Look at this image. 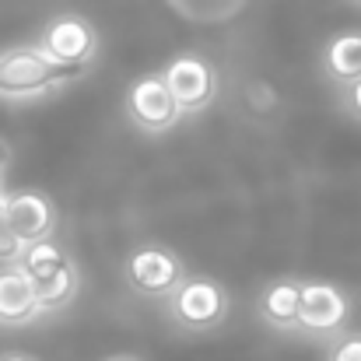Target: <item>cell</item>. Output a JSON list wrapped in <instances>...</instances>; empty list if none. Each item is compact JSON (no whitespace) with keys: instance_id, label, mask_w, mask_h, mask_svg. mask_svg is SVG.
<instances>
[{"instance_id":"obj_7","label":"cell","mask_w":361,"mask_h":361,"mask_svg":"<svg viewBox=\"0 0 361 361\" xmlns=\"http://www.w3.org/2000/svg\"><path fill=\"white\" fill-rule=\"evenodd\" d=\"M123 106H126V120L133 123V130H140L147 137L169 133L176 123L183 120V109L172 99V92H169L161 74H140L126 88Z\"/></svg>"},{"instance_id":"obj_17","label":"cell","mask_w":361,"mask_h":361,"mask_svg":"<svg viewBox=\"0 0 361 361\" xmlns=\"http://www.w3.org/2000/svg\"><path fill=\"white\" fill-rule=\"evenodd\" d=\"M0 361H39L35 355H25V351H4Z\"/></svg>"},{"instance_id":"obj_9","label":"cell","mask_w":361,"mask_h":361,"mask_svg":"<svg viewBox=\"0 0 361 361\" xmlns=\"http://www.w3.org/2000/svg\"><path fill=\"white\" fill-rule=\"evenodd\" d=\"M4 211H7V221H11L14 235L25 245L53 239V232H56V207L39 190H14V193H7L4 197Z\"/></svg>"},{"instance_id":"obj_6","label":"cell","mask_w":361,"mask_h":361,"mask_svg":"<svg viewBox=\"0 0 361 361\" xmlns=\"http://www.w3.org/2000/svg\"><path fill=\"white\" fill-rule=\"evenodd\" d=\"M161 78H165L172 99L179 102L183 116H197V113L211 109L218 102V95H221V74L200 53H179V56H172L165 63Z\"/></svg>"},{"instance_id":"obj_1","label":"cell","mask_w":361,"mask_h":361,"mask_svg":"<svg viewBox=\"0 0 361 361\" xmlns=\"http://www.w3.org/2000/svg\"><path fill=\"white\" fill-rule=\"evenodd\" d=\"M85 71H67L49 63L35 42L32 46H11L0 53V99L4 102H39L78 81Z\"/></svg>"},{"instance_id":"obj_14","label":"cell","mask_w":361,"mask_h":361,"mask_svg":"<svg viewBox=\"0 0 361 361\" xmlns=\"http://www.w3.org/2000/svg\"><path fill=\"white\" fill-rule=\"evenodd\" d=\"M4 197H7V193H4ZM4 197H0V263H4V267H11V263H18V259H21V252H25V242L14 235V228H11V221H7Z\"/></svg>"},{"instance_id":"obj_21","label":"cell","mask_w":361,"mask_h":361,"mask_svg":"<svg viewBox=\"0 0 361 361\" xmlns=\"http://www.w3.org/2000/svg\"><path fill=\"white\" fill-rule=\"evenodd\" d=\"M358 4H361V0H358Z\"/></svg>"},{"instance_id":"obj_2","label":"cell","mask_w":361,"mask_h":361,"mask_svg":"<svg viewBox=\"0 0 361 361\" xmlns=\"http://www.w3.org/2000/svg\"><path fill=\"white\" fill-rule=\"evenodd\" d=\"M18 267L28 274L42 316L67 309L78 298V291H81V270H78V263L71 259V252L63 245H56L53 239L25 245Z\"/></svg>"},{"instance_id":"obj_5","label":"cell","mask_w":361,"mask_h":361,"mask_svg":"<svg viewBox=\"0 0 361 361\" xmlns=\"http://www.w3.org/2000/svg\"><path fill=\"white\" fill-rule=\"evenodd\" d=\"M35 49L67 71H88V63L99 56V32L81 14H56L46 21V28L35 39Z\"/></svg>"},{"instance_id":"obj_8","label":"cell","mask_w":361,"mask_h":361,"mask_svg":"<svg viewBox=\"0 0 361 361\" xmlns=\"http://www.w3.org/2000/svg\"><path fill=\"white\" fill-rule=\"evenodd\" d=\"M351 319L348 295L330 281H305L302 284V309H298V330L309 337H341Z\"/></svg>"},{"instance_id":"obj_20","label":"cell","mask_w":361,"mask_h":361,"mask_svg":"<svg viewBox=\"0 0 361 361\" xmlns=\"http://www.w3.org/2000/svg\"><path fill=\"white\" fill-rule=\"evenodd\" d=\"M4 193H7V190H4V176H0V197H4Z\"/></svg>"},{"instance_id":"obj_13","label":"cell","mask_w":361,"mask_h":361,"mask_svg":"<svg viewBox=\"0 0 361 361\" xmlns=\"http://www.w3.org/2000/svg\"><path fill=\"white\" fill-rule=\"evenodd\" d=\"M245 106H249V113H256V116H274V113L281 109V95H277L274 85L252 81V85L245 88Z\"/></svg>"},{"instance_id":"obj_11","label":"cell","mask_w":361,"mask_h":361,"mask_svg":"<svg viewBox=\"0 0 361 361\" xmlns=\"http://www.w3.org/2000/svg\"><path fill=\"white\" fill-rule=\"evenodd\" d=\"M302 284V277H277L256 295V312L270 330H298Z\"/></svg>"},{"instance_id":"obj_18","label":"cell","mask_w":361,"mask_h":361,"mask_svg":"<svg viewBox=\"0 0 361 361\" xmlns=\"http://www.w3.org/2000/svg\"><path fill=\"white\" fill-rule=\"evenodd\" d=\"M7 165H11V147H7V144L0 140V176L7 172Z\"/></svg>"},{"instance_id":"obj_16","label":"cell","mask_w":361,"mask_h":361,"mask_svg":"<svg viewBox=\"0 0 361 361\" xmlns=\"http://www.w3.org/2000/svg\"><path fill=\"white\" fill-rule=\"evenodd\" d=\"M344 106H348V113L361 120V78L355 85H348V92H344Z\"/></svg>"},{"instance_id":"obj_4","label":"cell","mask_w":361,"mask_h":361,"mask_svg":"<svg viewBox=\"0 0 361 361\" xmlns=\"http://www.w3.org/2000/svg\"><path fill=\"white\" fill-rule=\"evenodd\" d=\"M123 277L130 284L133 295L140 298H151V302H165L186 277V263L179 259L176 249L169 245H158V242H147V245H137L126 263H123Z\"/></svg>"},{"instance_id":"obj_3","label":"cell","mask_w":361,"mask_h":361,"mask_svg":"<svg viewBox=\"0 0 361 361\" xmlns=\"http://www.w3.org/2000/svg\"><path fill=\"white\" fill-rule=\"evenodd\" d=\"M165 309H169L172 326L186 334H214L225 326L232 312V298L221 281L204 277V274H186L183 284L165 298Z\"/></svg>"},{"instance_id":"obj_19","label":"cell","mask_w":361,"mask_h":361,"mask_svg":"<svg viewBox=\"0 0 361 361\" xmlns=\"http://www.w3.org/2000/svg\"><path fill=\"white\" fill-rule=\"evenodd\" d=\"M106 361H140L137 355H113V358H106Z\"/></svg>"},{"instance_id":"obj_10","label":"cell","mask_w":361,"mask_h":361,"mask_svg":"<svg viewBox=\"0 0 361 361\" xmlns=\"http://www.w3.org/2000/svg\"><path fill=\"white\" fill-rule=\"evenodd\" d=\"M42 312H39V298H35V288L28 281V274L11 263L0 270V326H28L35 323Z\"/></svg>"},{"instance_id":"obj_12","label":"cell","mask_w":361,"mask_h":361,"mask_svg":"<svg viewBox=\"0 0 361 361\" xmlns=\"http://www.w3.org/2000/svg\"><path fill=\"white\" fill-rule=\"evenodd\" d=\"M323 71L337 85H355L361 78V32H341L323 49Z\"/></svg>"},{"instance_id":"obj_15","label":"cell","mask_w":361,"mask_h":361,"mask_svg":"<svg viewBox=\"0 0 361 361\" xmlns=\"http://www.w3.org/2000/svg\"><path fill=\"white\" fill-rule=\"evenodd\" d=\"M326 361H361V330H344V334L330 344Z\"/></svg>"}]
</instances>
